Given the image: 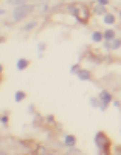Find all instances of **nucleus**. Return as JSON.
Masks as SVG:
<instances>
[{
	"label": "nucleus",
	"mask_w": 121,
	"mask_h": 155,
	"mask_svg": "<svg viewBox=\"0 0 121 155\" xmlns=\"http://www.w3.org/2000/svg\"><path fill=\"white\" fill-rule=\"evenodd\" d=\"M34 11V6L30 5V3H25V5H20V6H16L14 9L11 11V17H12V22H22L28 17L31 12Z\"/></svg>",
	"instance_id": "nucleus-1"
},
{
	"label": "nucleus",
	"mask_w": 121,
	"mask_h": 155,
	"mask_svg": "<svg viewBox=\"0 0 121 155\" xmlns=\"http://www.w3.org/2000/svg\"><path fill=\"white\" fill-rule=\"evenodd\" d=\"M93 143H95L96 149L101 152V153H109V149H110V140L104 132H96L95 134V138H93Z\"/></svg>",
	"instance_id": "nucleus-2"
},
{
	"label": "nucleus",
	"mask_w": 121,
	"mask_h": 155,
	"mask_svg": "<svg viewBox=\"0 0 121 155\" xmlns=\"http://www.w3.org/2000/svg\"><path fill=\"white\" fill-rule=\"evenodd\" d=\"M98 98H99V101L103 102V104H106V106H109L110 102L113 101V96H112V93L109 92V90H101Z\"/></svg>",
	"instance_id": "nucleus-3"
},
{
	"label": "nucleus",
	"mask_w": 121,
	"mask_h": 155,
	"mask_svg": "<svg viewBox=\"0 0 121 155\" xmlns=\"http://www.w3.org/2000/svg\"><path fill=\"white\" fill-rule=\"evenodd\" d=\"M76 144H78V140H76L75 135H72V134H65L64 135V147L70 149V147H75Z\"/></svg>",
	"instance_id": "nucleus-4"
},
{
	"label": "nucleus",
	"mask_w": 121,
	"mask_h": 155,
	"mask_svg": "<svg viewBox=\"0 0 121 155\" xmlns=\"http://www.w3.org/2000/svg\"><path fill=\"white\" fill-rule=\"evenodd\" d=\"M103 23H104V25H115V23H116V17H115L113 12L107 11L106 14L103 16Z\"/></svg>",
	"instance_id": "nucleus-5"
},
{
	"label": "nucleus",
	"mask_w": 121,
	"mask_h": 155,
	"mask_svg": "<svg viewBox=\"0 0 121 155\" xmlns=\"http://www.w3.org/2000/svg\"><path fill=\"white\" fill-rule=\"evenodd\" d=\"M106 8H107V6H104V5H99V3L93 5V8H92L93 16H104L106 12H107V9H106Z\"/></svg>",
	"instance_id": "nucleus-6"
},
{
	"label": "nucleus",
	"mask_w": 121,
	"mask_h": 155,
	"mask_svg": "<svg viewBox=\"0 0 121 155\" xmlns=\"http://www.w3.org/2000/svg\"><path fill=\"white\" fill-rule=\"evenodd\" d=\"M76 76H78L79 81H90V79H92V73H90L89 70H84V68H81V70L76 73Z\"/></svg>",
	"instance_id": "nucleus-7"
},
{
	"label": "nucleus",
	"mask_w": 121,
	"mask_h": 155,
	"mask_svg": "<svg viewBox=\"0 0 121 155\" xmlns=\"http://www.w3.org/2000/svg\"><path fill=\"white\" fill-rule=\"evenodd\" d=\"M92 42H93V44L104 42V34H103V31H99V30L92 31Z\"/></svg>",
	"instance_id": "nucleus-8"
},
{
	"label": "nucleus",
	"mask_w": 121,
	"mask_h": 155,
	"mask_svg": "<svg viewBox=\"0 0 121 155\" xmlns=\"http://www.w3.org/2000/svg\"><path fill=\"white\" fill-rule=\"evenodd\" d=\"M28 65H30V61H28V59H25V58H20V59L17 61V64H16V67H17L19 71L26 70V68H28Z\"/></svg>",
	"instance_id": "nucleus-9"
},
{
	"label": "nucleus",
	"mask_w": 121,
	"mask_h": 155,
	"mask_svg": "<svg viewBox=\"0 0 121 155\" xmlns=\"http://www.w3.org/2000/svg\"><path fill=\"white\" fill-rule=\"evenodd\" d=\"M103 34H104V41H110V42L116 37V33H115V30H112V28L104 30V31H103Z\"/></svg>",
	"instance_id": "nucleus-10"
},
{
	"label": "nucleus",
	"mask_w": 121,
	"mask_h": 155,
	"mask_svg": "<svg viewBox=\"0 0 121 155\" xmlns=\"http://www.w3.org/2000/svg\"><path fill=\"white\" fill-rule=\"evenodd\" d=\"M37 25H39V22H37L36 19H33V20H30L28 23H25L23 27H22V30H23V31H31V30H34V28L37 27Z\"/></svg>",
	"instance_id": "nucleus-11"
},
{
	"label": "nucleus",
	"mask_w": 121,
	"mask_h": 155,
	"mask_svg": "<svg viewBox=\"0 0 121 155\" xmlns=\"http://www.w3.org/2000/svg\"><path fill=\"white\" fill-rule=\"evenodd\" d=\"M28 3V0H6V5L16 8V6H20V5H25Z\"/></svg>",
	"instance_id": "nucleus-12"
},
{
	"label": "nucleus",
	"mask_w": 121,
	"mask_h": 155,
	"mask_svg": "<svg viewBox=\"0 0 121 155\" xmlns=\"http://www.w3.org/2000/svg\"><path fill=\"white\" fill-rule=\"evenodd\" d=\"M25 98H26V93L23 92V90H17V92L14 93V101L16 102H22Z\"/></svg>",
	"instance_id": "nucleus-13"
},
{
	"label": "nucleus",
	"mask_w": 121,
	"mask_h": 155,
	"mask_svg": "<svg viewBox=\"0 0 121 155\" xmlns=\"http://www.w3.org/2000/svg\"><path fill=\"white\" fill-rule=\"evenodd\" d=\"M89 104H90L93 109H99L101 101H99V98H98V96H96V98H90V99H89Z\"/></svg>",
	"instance_id": "nucleus-14"
},
{
	"label": "nucleus",
	"mask_w": 121,
	"mask_h": 155,
	"mask_svg": "<svg viewBox=\"0 0 121 155\" xmlns=\"http://www.w3.org/2000/svg\"><path fill=\"white\" fill-rule=\"evenodd\" d=\"M121 48V39H113L112 41V51H116V50H119Z\"/></svg>",
	"instance_id": "nucleus-15"
},
{
	"label": "nucleus",
	"mask_w": 121,
	"mask_h": 155,
	"mask_svg": "<svg viewBox=\"0 0 121 155\" xmlns=\"http://www.w3.org/2000/svg\"><path fill=\"white\" fill-rule=\"evenodd\" d=\"M104 50L106 51H112V42L110 41H104Z\"/></svg>",
	"instance_id": "nucleus-16"
},
{
	"label": "nucleus",
	"mask_w": 121,
	"mask_h": 155,
	"mask_svg": "<svg viewBox=\"0 0 121 155\" xmlns=\"http://www.w3.org/2000/svg\"><path fill=\"white\" fill-rule=\"evenodd\" d=\"M67 153H81V149H78V147L75 146V147H70V149H67Z\"/></svg>",
	"instance_id": "nucleus-17"
},
{
	"label": "nucleus",
	"mask_w": 121,
	"mask_h": 155,
	"mask_svg": "<svg viewBox=\"0 0 121 155\" xmlns=\"http://www.w3.org/2000/svg\"><path fill=\"white\" fill-rule=\"evenodd\" d=\"M79 70H81V67L78 65V64H75V65H73V67L70 68V73H72V74H76V73H78Z\"/></svg>",
	"instance_id": "nucleus-18"
},
{
	"label": "nucleus",
	"mask_w": 121,
	"mask_h": 155,
	"mask_svg": "<svg viewBox=\"0 0 121 155\" xmlns=\"http://www.w3.org/2000/svg\"><path fill=\"white\" fill-rule=\"evenodd\" d=\"M44 50H45V44H44V42H39V44H37V51H39V54L42 53Z\"/></svg>",
	"instance_id": "nucleus-19"
},
{
	"label": "nucleus",
	"mask_w": 121,
	"mask_h": 155,
	"mask_svg": "<svg viewBox=\"0 0 121 155\" xmlns=\"http://www.w3.org/2000/svg\"><path fill=\"white\" fill-rule=\"evenodd\" d=\"M96 3H99V5H104V6H109L110 0H96Z\"/></svg>",
	"instance_id": "nucleus-20"
},
{
	"label": "nucleus",
	"mask_w": 121,
	"mask_h": 155,
	"mask_svg": "<svg viewBox=\"0 0 121 155\" xmlns=\"http://www.w3.org/2000/svg\"><path fill=\"white\" fill-rule=\"evenodd\" d=\"M112 104H113V106H115L118 110H121V102H119L118 99H113V101H112Z\"/></svg>",
	"instance_id": "nucleus-21"
},
{
	"label": "nucleus",
	"mask_w": 121,
	"mask_h": 155,
	"mask_svg": "<svg viewBox=\"0 0 121 155\" xmlns=\"http://www.w3.org/2000/svg\"><path fill=\"white\" fill-rule=\"evenodd\" d=\"M8 120H9V118H8V115H2V124H3V126L8 124Z\"/></svg>",
	"instance_id": "nucleus-22"
},
{
	"label": "nucleus",
	"mask_w": 121,
	"mask_h": 155,
	"mask_svg": "<svg viewBox=\"0 0 121 155\" xmlns=\"http://www.w3.org/2000/svg\"><path fill=\"white\" fill-rule=\"evenodd\" d=\"M45 120H47V123H55V116H53V115H48Z\"/></svg>",
	"instance_id": "nucleus-23"
},
{
	"label": "nucleus",
	"mask_w": 121,
	"mask_h": 155,
	"mask_svg": "<svg viewBox=\"0 0 121 155\" xmlns=\"http://www.w3.org/2000/svg\"><path fill=\"white\" fill-rule=\"evenodd\" d=\"M37 152H39V153H47L48 150H47V147H39V149H37Z\"/></svg>",
	"instance_id": "nucleus-24"
},
{
	"label": "nucleus",
	"mask_w": 121,
	"mask_h": 155,
	"mask_svg": "<svg viewBox=\"0 0 121 155\" xmlns=\"http://www.w3.org/2000/svg\"><path fill=\"white\" fill-rule=\"evenodd\" d=\"M0 14H2V17H3V16L6 14V9H5V8H2V9H0Z\"/></svg>",
	"instance_id": "nucleus-25"
},
{
	"label": "nucleus",
	"mask_w": 121,
	"mask_h": 155,
	"mask_svg": "<svg viewBox=\"0 0 121 155\" xmlns=\"http://www.w3.org/2000/svg\"><path fill=\"white\" fill-rule=\"evenodd\" d=\"M115 153H121V147H116L115 149Z\"/></svg>",
	"instance_id": "nucleus-26"
},
{
	"label": "nucleus",
	"mask_w": 121,
	"mask_h": 155,
	"mask_svg": "<svg viewBox=\"0 0 121 155\" xmlns=\"http://www.w3.org/2000/svg\"><path fill=\"white\" fill-rule=\"evenodd\" d=\"M118 17H119V19H121V8H119V9H118Z\"/></svg>",
	"instance_id": "nucleus-27"
},
{
	"label": "nucleus",
	"mask_w": 121,
	"mask_h": 155,
	"mask_svg": "<svg viewBox=\"0 0 121 155\" xmlns=\"http://www.w3.org/2000/svg\"><path fill=\"white\" fill-rule=\"evenodd\" d=\"M119 135H121V129H119Z\"/></svg>",
	"instance_id": "nucleus-28"
}]
</instances>
